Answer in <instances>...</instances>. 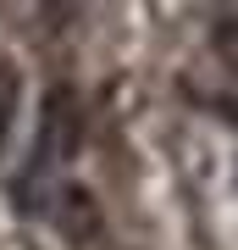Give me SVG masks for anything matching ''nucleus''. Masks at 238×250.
<instances>
[{
  "label": "nucleus",
  "mask_w": 238,
  "mask_h": 250,
  "mask_svg": "<svg viewBox=\"0 0 238 250\" xmlns=\"http://www.w3.org/2000/svg\"><path fill=\"white\" fill-rule=\"evenodd\" d=\"M83 139V117H78V95L67 83H55L39 106V145H34V172H50L55 161H72Z\"/></svg>",
  "instance_id": "1"
},
{
  "label": "nucleus",
  "mask_w": 238,
  "mask_h": 250,
  "mask_svg": "<svg viewBox=\"0 0 238 250\" xmlns=\"http://www.w3.org/2000/svg\"><path fill=\"white\" fill-rule=\"evenodd\" d=\"M55 228H61L72 245H89L100 233V200L89 195L83 184H67L61 195H55Z\"/></svg>",
  "instance_id": "2"
},
{
  "label": "nucleus",
  "mask_w": 238,
  "mask_h": 250,
  "mask_svg": "<svg viewBox=\"0 0 238 250\" xmlns=\"http://www.w3.org/2000/svg\"><path fill=\"white\" fill-rule=\"evenodd\" d=\"M17 106H22V78L11 62H0V150L11 139V123H17Z\"/></svg>",
  "instance_id": "3"
},
{
  "label": "nucleus",
  "mask_w": 238,
  "mask_h": 250,
  "mask_svg": "<svg viewBox=\"0 0 238 250\" xmlns=\"http://www.w3.org/2000/svg\"><path fill=\"white\" fill-rule=\"evenodd\" d=\"M216 56H221V62H227V67L238 72V17L216 28Z\"/></svg>",
  "instance_id": "4"
}]
</instances>
